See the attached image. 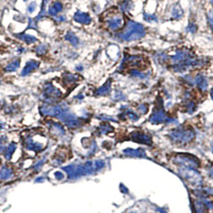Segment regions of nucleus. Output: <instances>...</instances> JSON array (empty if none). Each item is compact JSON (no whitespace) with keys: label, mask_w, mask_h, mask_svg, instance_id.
Listing matches in <instances>:
<instances>
[{"label":"nucleus","mask_w":213,"mask_h":213,"mask_svg":"<svg viewBox=\"0 0 213 213\" xmlns=\"http://www.w3.org/2000/svg\"><path fill=\"white\" fill-rule=\"evenodd\" d=\"M180 174L183 178H185L192 184H200L201 177L199 172H197L195 168L184 167L180 170Z\"/></svg>","instance_id":"obj_1"},{"label":"nucleus","mask_w":213,"mask_h":213,"mask_svg":"<svg viewBox=\"0 0 213 213\" xmlns=\"http://www.w3.org/2000/svg\"><path fill=\"white\" fill-rule=\"evenodd\" d=\"M170 136L176 142L187 143L194 138L195 133L191 130H176L171 133Z\"/></svg>","instance_id":"obj_2"},{"label":"nucleus","mask_w":213,"mask_h":213,"mask_svg":"<svg viewBox=\"0 0 213 213\" xmlns=\"http://www.w3.org/2000/svg\"><path fill=\"white\" fill-rule=\"evenodd\" d=\"M132 140L135 142H137L139 144H152V139L148 135L142 133V132H135L133 134H132Z\"/></svg>","instance_id":"obj_3"},{"label":"nucleus","mask_w":213,"mask_h":213,"mask_svg":"<svg viewBox=\"0 0 213 213\" xmlns=\"http://www.w3.org/2000/svg\"><path fill=\"white\" fill-rule=\"evenodd\" d=\"M75 20L77 22H79L81 24H88L91 22V18H90L89 14L87 13L81 12V11H78L75 14Z\"/></svg>","instance_id":"obj_4"},{"label":"nucleus","mask_w":213,"mask_h":213,"mask_svg":"<svg viewBox=\"0 0 213 213\" xmlns=\"http://www.w3.org/2000/svg\"><path fill=\"white\" fill-rule=\"evenodd\" d=\"M39 62H37V61H35V60L29 61V62L26 63V66H25L23 70H22V75L24 76V75H28V74H30L33 70L35 69V68H37V67H39Z\"/></svg>","instance_id":"obj_5"},{"label":"nucleus","mask_w":213,"mask_h":213,"mask_svg":"<svg viewBox=\"0 0 213 213\" xmlns=\"http://www.w3.org/2000/svg\"><path fill=\"white\" fill-rule=\"evenodd\" d=\"M124 152L134 157H144L146 156L145 152L141 148H138V149H131V148H129V149H127V150L124 151Z\"/></svg>","instance_id":"obj_6"},{"label":"nucleus","mask_w":213,"mask_h":213,"mask_svg":"<svg viewBox=\"0 0 213 213\" xmlns=\"http://www.w3.org/2000/svg\"><path fill=\"white\" fill-rule=\"evenodd\" d=\"M62 9H63V6H62V4H61L60 2H55V3H54V4L50 7V8H49L48 12L49 14H51V15H55V14H58L59 11H61Z\"/></svg>","instance_id":"obj_7"},{"label":"nucleus","mask_w":213,"mask_h":213,"mask_svg":"<svg viewBox=\"0 0 213 213\" xmlns=\"http://www.w3.org/2000/svg\"><path fill=\"white\" fill-rule=\"evenodd\" d=\"M19 67V60L18 59H14L11 63H9L8 66L6 67V71H13Z\"/></svg>","instance_id":"obj_8"},{"label":"nucleus","mask_w":213,"mask_h":213,"mask_svg":"<svg viewBox=\"0 0 213 213\" xmlns=\"http://www.w3.org/2000/svg\"><path fill=\"white\" fill-rule=\"evenodd\" d=\"M20 39L24 41L25 43H26L27 44H30V43H32L36 41V39L35 37L31 36V35H22V36H20Z\"/></svg>","instance_id":"obj_9"},{"label":"nucleus","mask_w":213,"mask_h":213,"mask_svg":"<svg viewBox=\"0 0 213 213\" xmlns=\"http://www.w3.org/2000/svg\"><path fill=\"white\" fill-rule=\"evenodd\" d=\"M66 39H67V40H69L70 43L73 45H77L78 43H79V40H78L77 38L75 36V35H74L73 33L71 32H69L67 34V36H66Z\"/></svg>","instance_id":"obj_10"},{"label":"nucleus","mask_w":213,"mask_h":213,"mask_svg":"<svg viewBox=\"0 0 213 213\" xmlns=\"http://www.w3.org/2000/svg\"><path fill=\"white\" fill-rule=\"evenodd\" d=\"M36 9V3H35V2H32L31 3H30V5L28 6V10H29V12H33L34 10Z\"/></svg>","instance_id":"obj_11"},{"label":"nucleus","mask_w":213,"mask_h":213,"mask_svg":"<svg viewBox=\"0 0 213 213\" xmlns=\"http://www.w3.org/2000/svg\"><path fill=\"white\" fill-rule=\"evenodd\" d=\"M211 174L213 176V169H212V171H211Z\"/></svg>","instance_id":"obj_12"}]
</instances>
